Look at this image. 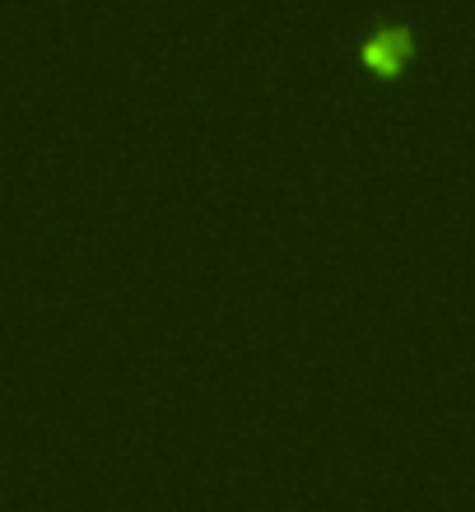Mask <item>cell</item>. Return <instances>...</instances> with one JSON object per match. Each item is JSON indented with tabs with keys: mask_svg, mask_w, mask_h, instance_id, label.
<instances>
[{
	"mask_svg": "<svg viewBox=\"0 0 475 512\" xmlns=\"http://www.w3.org/2000/svg\"><path fill=\"white\" fill-rule=\"evenodd\" d=\"M410 56V33L406 28H373V38L364 42V66L373 75H396Z\"/></svg>",
	"mask_w": 475,
	"mask_h": 512,
	"instance_id": "1",
	"label": "cell"
}]
</instances>
